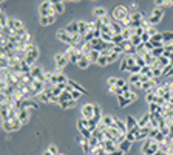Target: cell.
<instances>
[{
  "label": "cell",
  "mask_w": 173,
  "mask_h": 155,
  "mask_svg": "<svg viewBox=\"0 0 173 155\" xmlns=\"http://www.w3.org/2000/svg\"><path fill=\"white\" fill-rule=\"evenodd\" d=\"M40 23L42 25H50V19L48 17H40Z\"/></svg>",
  "instance_id": "94428289"
},
{
  "label": "cell",
  "mask_w": 173,
  "mask_h": 155,
  "mask_svg": "<svg viewBox=\"0 0 173 155\" xmlns=\"http://www.w3.org/2000/svg\"><path fill=\"white\" fill-rule=\"evenodd\" d=\"M57 39L62 40V42H65V43H68L70 47L73 45V36L68 34L65 30H59V31H57Z\"/></svg>",
  "instance_id": "30bf717a"
},
{
  "label": "cell",
  "mask_w": 173,
  "mask_h": 155,
  "mask_svg": "<svg viewBox=\"0 0 173 155\" xmlns=\"http://www.w3.org/2000/svg\"><path fill=\"white\" fill-rule=\"evenodd\" d=\"M107 64H108V59H107V56H101V58H99V61H97V65L104 67V65H107Z\"/></svg>",
  "instance_id": "681fc988"
},
{
  "label": "cell",
  "mask_w": 173,
  "mask_h": 155,
  "mask_svg": "<svg viewBox=\"0 0 173 155\" xmlns=\"http://www.w3.org/2000/svg\"><path fill=\"white\" fill-rule=\"evenodd\" d=\"M162 75V70L161 68H153V78H158Z\"/></svg>",
  "instance_id": "6f0895ef"
},
{
  "label": "cell",
  "mask_w": 173,
  "mask_h": 155,
  "mask_svg": "<svg viewBox=\"0 0 173 155\" xmlns=\"http://www.w3.org/2000/svg\"><path fill=\"white\" fill-rule=\"evenodd\" d=\"M68 84H70V85H71L73 88H74L76 92H79V93H82V95H84V93H87V90H85L84 87H82L80 84H77L76 81H68Z\"/></svg>",
  "instance_id": "83f0119b"
},
{
  "label": "cell",
  "mask_w": 173,
  "mask_h": 155,
  "mask_svg": "<svg viewBox=\"0 0 173 155\" xmlns=\"http://www.w3.org/2000/svg\"><path fill=\"white\" fill-rule=\"evenodd\" d=\"M136 126H138V121H136L133 116H128V118H127V129L131 130V129H134Z\"/></svg>",
  "instance_id": "836d02e7"
},
{
  "label": "cell",
  "mask_w": 173,
  "mask_h": 155,
  "mask_svg": "<svg viewBox=\"0 0 173 155\" xmlns=\"http://www.w3.org/2000/svg\"><path fill=\"white\" fill-rule=\"evenodd\" d=\"M151 42H162V33H158V34H154L151 36Z\"/></svg>",
  "instance_id": "7dc6e473"
},
{
  "label": "cell",
  "mask_w": 173,
  "mask_h": 155,
  "mask_svg": "<svg viewBox=\"0 0 173 155\" xmlns=\"http://www.w3.org/2000/svg\"><path fill=\"white\" fill-rule=\"evenodd\" d=\"M162 16H164V10L162 8H154L153 10V13L150 14V17H148V25H151V26H154L156 23H159L161 22V19H162Z\"/></svg>",
  "instance_id": "5b68a950"
},
{
  "label": "cell",
  "mask_w": 173,
  "mask_h": 155,
  "mask_svg": "<svg viewBox=\"0 0 173 155\" xmlns=\"http://www.w3.org/2000/svg\"><path fill=\"white\" fill-rule=\"evenodd\" d=\"M93 136L99 140V143H102V141L105 140V132L101 129V127H97L96 130H93Z\"/></svg>",
  "instance_id": "44dd1931"
},
{
  "label": "cell",
  "mask_w": 173,
  "mask_h": 155,
  "mask_svg": "<svg viewBox=\"0 0 173 155\" xmlns=\"http://www.w3.org/2000/svg\"><path fill=\"white\" fill-rule=\"evenodd\" d=\"M139 79H141V73H138V75H131V76H130V79H128V82H130V84H134V85H136L138 82H141Z\"/></svg>",
  "instance_id": "f35d334b"
},
{
  "label": "cell",
  "mask_w": 173,
  "mask_h": 155,
  "mask_svg": "<svg viewBox=\"0 0 173 155\" xmlns=\"http://www.w3.org/2000/svg\"><path fill=\"white\" fill-rule=\"evenodd\" d=\"M136 99H138L136 93L134 92H128V93H125L122 96H117V103H119V107H125V106L131 104L133 101H136Z\"/></svg>",
  "instance_id": "277c9868"
},
{
  "label": "cell",
  "mask_w": 173,
  "mask_h": 155,
  "mask_svg": "<svg viewBox=\"0 0 173 155\" xmlns=\"http://www.w3.org/2000/svg\"><path fill=\"white\" fill-rule=\"evenodd\" d=\"M74 99H73V101H67V103H60L59 106L62 107V109H68V107H73V106H74Z\"/></svg>",
  "instance_id": "bcb514c9"
},
{
  "label": "cell",
  "mask_w": 173,
  "mask_h": 155,
  "mask_svg": "<svg viewBox=\"0 0 173 155\" xmlns=\"http://www.w3.org/2000/svg\"><path fill=\"white\" fill-rule=\"evenodd\" d=\"M19 120L22 124L28 123L30 120V113H28V109H19Z\"/></svg>",
  "instance_id": "e0dca14e"
},
{
  "label": "cell",
  "mask_w": 173,
  "mask_h": 155,
  "mask_svg": "<svg viewBox=\"0 0 173 155\" xmlns=\"http://www.w3.org/2000/svg\"><path fill=\"white\" fill-rule=\"evenodd\" d=\"M39 16L40 17H48V16H56V11L53 10V2H42L39 6Z\"/></svg>",
  "instance_id": "3957f363"
},
{
  "label": "cell",
  "mask_w": 173,
  "mask_h": 155,
  "mask_svg": "<svg viewBox=\"0 0 173 155\" xmlns=\"http://www.w3.org/2000/svg\"><path fill=\"white\" fill-rule=\"evenodd\" d=\"M164 50H166L167 53H173V43H167V45H164Z\"/></svg>",
  "instance_id": "91938a15"
},
{
  "label": "cell",
  "mask_w": 173,
  "mask_h": 155,
  "mask_svg": "<svg viewBox=\"0 0 173 155\" xmlns=\"http://www.w3.org/2000/svg\"><path fill=\"white\" fill-rule=\"evenodd\" d=\"M133 56H134V59H136V65H139L141 68L147 65V64H145V61H144V58H142V56H139V54H133Z\"/></svg>",
  "instance_id": "8d00e7d4"
},
{
  "label": "cell",
  "mask_w": 173,
  "mask_h": 155,
  "mask_svg": "<svg viewBox=\"0 0 173 155\" xmlns=\"http://www.w3.org/2000/svg\"><path fill=\"white\" fill-rule=\"evenodd\" d=\"M156 95H154L153 92H148L147 95H145V101H147L148 104H153V103H156Z\"/></svg>",
  "instance_id": "e575fe53"
},
{
  "label": "cell",
  "mask_w": 173,
  "mask_h": 155,
  "mask_svg": "<svg viewBox=\"0 0 173 155\" xmlns=\"http://www.w3.org/2000/svg\"><path fill=\"white\" fill-rule=\"evenodd\" d=\"M88 33V22H84V20H79V34L84 37V36Z\"/></svg>",
  "instance_id": "cb8c5ba5"
},
{
  "label": "cell",
  "mask_w": 173,
  "mask_h": 155,
  "mask_svg": "<svg viewBox=\"0 0 173 155\" xmlns=\"http://www.w3.org/2000/svg\"><path fill=\"white\" fill-rule=\"evenodd\" d=\"M57 81H59V84H68L67 76L63 75V73H60V71H57Z\"/></svg>",
  "instance_id": "ab89813d"
},
{
  "label": "cell",
  "mask_w": 173,
  "mask_h": 155,
  "mask_svg": "<svg viewBox=\"0 0 173 155\" xmlns=\"http://www.w3.org/2000/svg\"><path fill=\"white\" fill-rule=\"evenodd\" d=\"M31 76L36 79V81H45V71L40 68V67H33V70H31Z\"/></svg>",
  "instance_id": "7c38bea8"
},
{
  "label": "cell",
  "mask_w": 173,
  "mask_h": 155,
  "mask_svg": "<svg viewBox=\"0 0 173 155\" xmlns=\"http://www.w3.org/2000/svg\"><path fill=\"white\" fill-rule=\"evenodd\" d=\"M148 123H150V113H145L141 120L138 121V127H141V129H142V127L148 126Z\"/></svg>",
  "instance_id": "f1b7e54d"
},
{
  "label": "cell",
  "mask_w": 173,
  "mask_h": 155,
  "mask_svg": "<svg viewBox=\"0 0 173 155\" xmlns=\"http://www.w3.org/2000/svg\"><path fill=\"white\" fill-rule=\"evenodd\" d=\"M82 118H85V120H93V116H94V104H84L82 106Z\"/></svg>",
  "instance_id": "ba28073f"
},
{
  "label": "cell",
  "mask_w": 173,
  "mask_h": 155,
  "mask_svg": "<svg viewBox=\"0 0 173 155\" xmlns=\"http://www.w3.org/2000/svg\"><path fill=\"white\" fill-rule=\"evenodd\" d=\"M20 126H22V123H20L19 118H16V120H8V121H3V123H2L3 130H6V132H14V130L19 129Z\"/></svg>",
  "instance_id": "52a82bcc"
},
{
  "label": "cell",
  "mask_w": 173,
  "mask_h": 155,
  "mask_svg": "<svg viewBox=\"0 0 173 155\" xmlns=\"http://www.w3.org/2000/svg\"><path fill=\"white\" fill-rule=\"evenodd\" d=\"M117 56H119V54H117V53H114V51H111L110 54H108V64H111V62H114L116 59H117Z\"/></svg>",
  "instance_id": "ee69618b"
},
{
  "label": "cell",
  "mask_w": 173,
  "mask_h": 155,
  "mask_svg": "<svg viewBox=\"0 0 173 155\" xmlns=\"http://www.w3.org/2000/svg\"><path fill=\"white\" fill-rule=\"evenodd\" d=\"M65 56L68 58V61H70V62L77 64V62H79V59H80L82 56H84V54H82V51H79V50H76V48L68 47V50L65 51Z\"/></svg>",
  "instance_id": "8992f818"
},
{
  "label": "cell",
  "mask_w": 173,
  "mask_h": 155,
  "mask_svg": "<svg viewBox=\"0 0 173 155\" xmlns=\"http://www.w3.org/2000/svg\"><path fill=\"white\" fill-rule=\"evenodd\" d=\"M59 101H60V103L73 101V98H71V93H70V92H65V90H63V92H62V95L59 96ZM60 103H59V104H60Z\"/></svg>",
  "instance_id": "d6a6232c"
},
{
  "label": "cell",
  "mask_w": 173,
  "mask_h": 155,
  "mask_svg": "<svg viewBox=\"0 0 173 155\" xmlns=\"http://www.w3.org/2000/svg\"><path fill=\"white\" fill-rule=\"evenodd\" d=\"M90 59L87 58V56H82L80 59H79V62H77V67L79 68H82V70H85V68H88V65H90Z\"/></svg>",
  "instance_id": "d4e9b609"
},
{
  "label": "cell",
  "mask_w": 173,
  "mask_h": 155,
  "mask_svg": "<svg viewBox=\"0 0 173 155\" xmlns=\"http://www.w3.org/2000/svg\"><path fill=\"white\" fill-rule=\"evenodd\" d=\"M122 42H124L122 34H114V36H113V43H114V45H121Z\"/></svg>",
  "instance_id": "b9f144b4"
},
{
  "label": "cell",
  "mask_w": 173,
  "mask_h": 155,
  "mask_svg": "<svg viewBox=\"0 0 173 155\" xmlns=\"http://www.w3.org/2000/svg\"><path fill=\"white\" fill-rule=\"evenodd\" d=\"M57 155H65V154H60V152H59V154H57Z\"/></svg>",
  "instance_id": "03108f58"
},
{
  "label": "cell",
  "mask_w": 173,
  "mask_h": 155,
  "mask_svg": "<svg viewBox=\"0 0 173 155\" xmlns=\"http://www.w3.org/2000/svg\"><path fill=\"white\" fill-rule=\"evenodd\" d=\"M80 95H82V93L76 92V90H73V92H71V98L74 99V101H77V99H79V96H80Z\"/></svg>",
  "instance_id": "680465c9"
},
{
  "label": "cell",
  "mask_w": 173,
  "mask_h": 155,
  "mask_svg": "<svg viewBox=\"0 0 173 155\" xmlns=\"http://www.w3.org/2000/svg\"><path fill=\"white\" fill-rule=\"evenodd\" d=\"M154 85H156V81H154V79H150V81H147V82L142 84V88L147 90V92H151V90L154 88Z\"/></svg>",
  "instance_id": "1f68e13d"
},
{
  "label": "cell",
  "mask_w": 173,
  "mask_h": 155,
  "mask_svg": "<svg viewBox=\"0 0 173 155\" xmlns=\"http://www.w3.org/2000/svg\"><path fill=\"white\" fill-rule=\"evenodd\" d=\"M172 92H173V84H172Z\"/></svg>",
  "instance_id": "003e7915"
},
{
  "label": "cell",
  "mask_w": 173,
  "mask_h": 155,
  "mask_svg": "<svg viewBox=\"0 0 173 155\" xmlns=\"http://www.w3.org/2000/svg\"><path fill=\"white\" fill-rule=\"evenodd\" d=\"M53 10L56 11V14H62L65 11V5L63 2H53Z\"/></svg>",
  "instance_id": "7402d4cb"
},
{
  "label": "cell",
  "mask_w": 173,
  "mask_h": 155,
  "mask_svg": "<svg viewBox=\"0 0 173 155\" xmlns=\"http://www.w3.org/2000/svg\"><path fill=\"white\" fill-rule=\"evenodd\" d=\"M101 22H102V25H107V26H110V25H111V20H110V17H108V16L102 17Z\"/></svg>",
  "instance_id": "9f6ffc18"
},
{
  "label": "cell",
  "mask_w": 173,
  "mask_h": 155,
  "mask_svg": "<svg viewBox=\"0 0 173 155\" xmlns=\"http://www.w3.org/2000/svg\"><path fill=\"white\" fill-rule=\"evenodd\" d=\"M107 82H108V85H110V87H114L116 84H117V78H108V81H107Z\"/></svg>",
  "instance_id": "11a10c76"
},
{
  "label": "cell",
  "mask_w": 173,
  "mask_h": 155,
  "mask_svg": "<svg viewBox=\"0 0 173 155\" xmlns=\"http://www.w3.org/2000/svg\"><path fill=\"white\" fill-rule=\"evenodd\" d=\"M93 13H94V16L97 17V19H102V17L107 16V10H105L104 6H97V8H94Z\"/></svg>",
  "instance_id": "603a6c76"
},
{
  "label": "cell",
  "mask_w": 173,
  "mask_h": 155,
  "mask_svg": "<svg viewBox=\"0 0 173 155\" xmlns=\"http://www.w3.org/2000/svg\"><path fill=\"white\" fill-rule=\"evenodd\" d=\"M42 155H53V154H51V152H50V151H48V149H47V151H45V152H43V154H42Z\"/></svg>",
  "instance_id": "e7e4bbea"
},
{
  "label": "cell",
  "mask_w": 173,
  "mask_h": 155,
  "mask_svg": "<svg viewBox=\"0 0 173 155\" xmlns=\"http://www.w3.org/2000/svg\"><path fill=\"white\" fill-rule=\"evenodd\" d=\"M102 124L107 126V127H116V124H114V118L110 116V115H104V116H102Z\"/></svg>",
  "instance_id": "d6986e66"
},
{
  "label": "cell",
  "mask_w": 173,
  "mask_h": 155,
  "mask_svg": "<svg viewBox=\"0 0 173 155\" xmlns=\"http://www.w3.org/2000/svg\"><path fill=\"white\" fill-rule=\"evenodd\" d=\"M25 54H26V58L36 61V58L39 56V50H37V47H34L33 43H28V45H26V48H25Z\"/></svg>",
  "instance_id": "9c48e42d"
},
{
  "label": "cell",
  "mask_w": 173,
  "mask_h": 155,
  "mask_svg": "<svg viewBox=\"0 0 173 155\" xmlns=\"http://www.w3.org/2000/svg\"><path fill=\"white\" fill-rule=\"evenodd\" d=\"M54 61H56V67L57 68H63V67H65L67 65V62H70L68 61V58L65 56V53H57L56 54V56H54Z\"/></svg>",
  "instance_id": "8fae6325"
},
{
  "label": "cell",
  "mask_w": 173,
  "mask_h": 155,
  "mask_svg": "<svg viewBox=\"0 0 173 155\" xmlns=\"http://www.w3.org/2000/svg\"><path fill=\"white\" fill-rule=\"evenodd\" d=\"M130 148H131V141H128V140H124L122 143L117 144V149H121L124 154H125V152H128Z\"/></svg>",
  "instance_id": "ffe728a7"
},
{
  "label": "cell",
  "mask_w": 173,
  "mask_h": 155,
  "mask_svg": "<svg viewBox=\"0 0 173 155\" xmlns=\"http://www.w3.org/2000/svg\"><path fill=\"white\" fill-rule=\"evenodd\" d=\"M125 70H128V64H127V59L124 58L121 61V71H125Z\"/></svg>",
  "instance_id": "db71d44e"
},
{
  "label": "cell",
  "mask_w": 173,
  "mask_h": 155,
  "mask_svg": "<svg viewBox=\"0 0 173 155\" xmlns=\"http://www.w3.org/2000/svg\"><path fill=\"white\" fill-rule=\"evenodd\" d=\"M48 151H50L53 155H57V154H59V151H57V146H54V144H50V146H48Z\"/></svg>",
  "instance_id": "f5cc1de1"
},
{
  "label": "cell",
  "mask_w": 173,
  "mask_h": 155,
  "mask_svg": "<svg viewBox=\"0 0 173 155\" xmlns=\"http://www.w3.org/2000/svg\"><path fill=\"white\" fill-rule=\"evenodd\" d=\"M130 17H131V20H133V22H139V23L144 22V16H142L141 11H133V13L130 14Z\"/></svg>",
  "instance_id": "484cf974"
},
{
  "label": "cell",
  "mask_w": 173,
  "mask_h": 155,
  "mask_svg": "<svg viewBox=\"0 0 173 155\" xmlns=\"http://www.w3.org/2000/svg\"><path fill=\"white\" fill-rule=\"evenodd\" d=\"M131 13H128V8L124 6V5H117L114 10H113V17L117 22H124L127 17H130Z\"/></svg>",
  "instance_id": "7a4b0ae2"
},
{
  "label": "cell",
  "mask_w": 173,
  "mask_h": 155,
  "mask_svg": "<svg viewBox=\"0 0 173 155\" xmlns=\"http://www.w3.org/2000/svg\"><path fill=\"white\" fill-rule=\"evenodd\" d=\"M110 28H111L113 34H122V30H124L122 26H121V23H117V22H111Z\"/></svg>",
  "instance_id": "4dcf8cb0"
},
{
  "label": "cell",
  "mask_w": 173,
  "mask_h": 155,
  "mask_svg": "<svg viewBox=\"0 0 173 155\" xmlns=\"http://www.w3.org/2000/svg\"><path fill=\"white\" fill-rule=\"evenodd\" d=\"M62 92H63V90H62V88H59V87L56 85V87L53 88V96H57V98H59V96L62 95Z\"/></svg>",
  "instance_id": "816d5d0a"
},
{
  "label": "cell",
  "mask_w": 173,
  "mask_h": 155,
  "mask_svg": "<svg viewBox=\"0 0 173 155\" xmlns=\"http://www.w3.org/2000/svg\"><path fill=\"white\" fill-rule=\"evenodd\" d=\"M65 31H67L68 34H77V33H79V22H76V20L70 22L68 26L65 28Z\"/></svg>",
  "instance_id": "9a60e30c"
},
{
  "label": "cell",
  "mask_w": 173,
  "mask_h": 155,
  "mask_svg": "<svg viewBox=\"0 0 173 155\" xmlns=\"http://www.w3.org/2000/svg\"><path fill=\"white\" fill-rule=\"evenodd\" d=\"M37 103L33 101V99H23L20 103V109H37Z\"/></svg>",
  "instance_id": "2e32d148"
},
{
  "label": "cell",
  "mask_w": 173,
  "mask_h": 155,
  "mask_svg": "<svg viewBox=\"0 0 173 155\" xmlns=\"http://www.w3.org/2000/svg\"><path fill=\"white\" fill-rule=\"evenodd\" d=\"M8 28H10L13 33H16V31L22 30L23 25H22V22L19 19H10V20H8Z\"/></svg>",
  "instance_id": "5bb4252c"
},
{
  "label": "cell",
  "mask_w": 173,
  "mask_h": 155,
  "mask_svg": "<svg viewBox=\"0 0 173 155\" xmlns=\"http://www.w3.org/2000/svg\"><path fill=\"white\" fill-rule=\"evenodd\" d=\"M172 75H173V65L170 67V70H169V73H167V75H166V76H172Z\"/></svg>",
  "instance_id": "be15d7a7"
},
{
  "label": "cell",
  "mask_w": 173,
  "mask_h": 155,
  "mask_svg": "<svg viewBox=\"0 0 173 155\" xmlns=\"http://www.w3.org/2000/svg\"><path fill=\"white\" fill-rule=\"evenodd\" d=\"M36 98H37L39 101H42V103H51V98H50L48 95H45L43 92H42V93H39V95L36 96Z\"/></svg>",
  "instance_id": "74e56055"
},
{
  "label": "cell",
  "mask_w": 173,
  "mask_h": 155,
  "mask_svg": "<svg viewBox=\"0 0 173 155\" xmlns=\"http://www.w3.org/2000/svg\"><path fill=\"white\" fill-rule=\"evenodd\" d=\"M101 146L104 148V151L108 152V154H111V152H114V151L117 149V144H116L114 141H110V140H104V141L101 143Z\"/></svg>",
  "instance_id": "4fadbf2b"
},
{
  "label": "cell",
  "mask_w": 173,
  "mask_h": 155,
  "mask_svg": "<svg viewBox=\"0 0 173 155\" xmlns=\"http://www.w3.org/2000/svg\"><path fill=\"white\" fill-rule=\"evenodd\" d=\"M173 42V31H167V33H162V43L167 45Z\"/></svg>",
  "instance_id": "4316f807"
},
{
  "label": "cell",
  "mask_w": 173,
  "mask_h": 155,
  "mask_svg": "<svg viewBox=\"0 0 173 155\" xmlns=\"http://www.w3.org/2000/svg\"><path fill=\"white\" fill-rule=\"evenodd\" d=\"M130 40H131V43L134 45V47H139V45L142 43V39H141V36H138V34H133Z\"/></svg>",
  "instance_id": "d590c367"
},
{
  "label": "cell",
  "mask_w": 173,
  "mask_h": 155,
  "mask_svg": "<svg viewBox=\"0 0 173 155\" xmlns=\"http://www.w3.org/2000/svg\"><path fill=\"white\" fill-rule=\"evenodd\" d=\"M128 71L131 73V75H138V73H141V67L139 65H133L128 68Z\"/></svg>",
  "instance_id": "f6af8a7d"
},
{
  "label": "cell",
  "mask_w": 173,
  "mask_h": 155,
  "mask_svg": "<svg viewBox=\"0 0 173 155\" xmlns=\"http://www.w3.org/2000/svg\"><path fill=\"white\" fill-rule=\"evenodd\" d=\"M8 20H10V19H6L5 13L2 11V13H0V25H2V28H5V26H8Z\"/></svg>",
  "instance_id": "60d3db41"
},
{
  "label": "cell",
  "mask_w": 173,
  "mask_h": 155,
  "mask_svg": "<svg viewBox=\"0 0 173 155\" xmlns=\"http://www.w3.org/2000/svg\"><path fill=\"white\" fill-rule=\"evenodd\" d=\"M125 140H128V141L133 143V141L136 140V135H134L133 132H127V133H125Z\"/></svg>",
  "instance_id": "f907efd6"
},
{
  "label": "cell",
  "mask_w": 173,
  "mask_h": 155,
  "mask_svg": "<svg viewBox=\"0 0 173 155\" xmlns=\"http://www.w3.org/2000/svg\"><path fill=\"white\" fill-rule=\"evenodd\" d=\"M125 59H127V64H128V68L133 67V65H136V59H134V56H131V54L125 56ZM127 71H128V70H127Z\"/></svg>",
  "instance_id": "7bdbcfd3"
},
{
  "label": "cell",
  "mask_w": 173,
  "mask_h": 155,
  "mask_svg": "<svg viewBox=\"0 0 173 155\" xmlns=\"http://www.w3.org/2000/svg\"><path fill=\"white\" fill-rule=\"evenodd\" d=\"M114 124H116V127H117V129H119L122 133L128 132V129H127V123H124L122 120H119V118H116V116H114Z\"/></svg>",
  "instance_id": "ac0fdd59"
},
{
  "label": "cell",
  "mask_w": 173,
  "mask_h": 155,
  "mask_svg": "<svg viewBox=\"0 0 173 155\" xmlns=\"http://www.w3.org/2000/svg\"><path fill=\"white\" fill-rule=\"evenodd\" d=\"M111 51H114V53H117V54H121V53L124 51V48H122V45H114V43H113Z\"/></svg>",
  "instance_id": "c3c4849f"
},
{
  "label": "cell",
  "mask_w": 173,
  "mask_h": 155,
  "mask_svg": "<svg viewBox=\"0 0 173 155\" xmlns=\"http://www.w3.org/2000/svg\"><path fill=\"white\" fill-rule=\"evenodd\" d=\"M88 59H90V62H96L97 64V61H99V58H101V51H96V50H91V53L87 56Z\"/></svg>",
  "instance_id": "f546056e"
},
{
  "label": "cell",
  "mask_w": 173,
  "mask_h": 155,
  "mask_svg": "<svg viewBox=\"0 0 173 155\" xmlns=\"http://www.w3.org/2000/svg\"><path fill=\"white\" fill-rule=\"evenodd\" d=\"M159 143L156 140H153V138H147V141L144 143L142 146V152L144 155H156L159 152Z\"/></svg>",
  "instance_id": "6da1fadb"
},
{
  "label": "cell",
  "mask_w": 173,
  "mask_h": 155,
  "mask_svg": "<svg viewBox=\"0 0 173 155\" xmlns=\"http://www.w3.org/2000/svg\"><path fill=\"white\" fill-rule=\"evenodd\" d=\"M110 155H124V152H122L121 149H116V151H114V152H111Z\"/></svg>",
  "instance_id": "6125c7cd"
}]
</instances>
